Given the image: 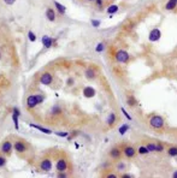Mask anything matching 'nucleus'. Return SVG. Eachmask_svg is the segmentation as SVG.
<instances>
[{
    "instance_id": "obj_14",
    "label": "nucleus",
    "mask_w": 177,
    "mask_h": 178,
    "mask_svg": "<svg viewBox=\"0 0 177 178\" xmlns=\"http://www.w3.org/2000/svg\"><path fill=\"white\" fill-rule=\"evenodd\" d=\"M164 7L166 11H173L177 7V0H168V3L165 4Z\"/></svg>"
},
{
    "instance_id": "obj_17",
    "label": "nucleus",
    "mask_w": 177,
    "mask_h": 178,
    "mask_svg": "<svg viewBox=\"0 0 177 178\" xmlns=\"http://www.w3.org/2000/svg\"><path fill=\"white\" fill-rule=\"evenodd\" d=\"M42 45L45 46V48H49V47H52V45H53V40H52V38L47 36V35L42 36Z\"/></svg>"
},
{
    "instance_id": "obj_41",
    "label": "nucleus",
    "mask_w": 177,
    "mask_h": 178,
    "mask_svg": "<svg viewBox=\"0 0 177 178\" xmlns=\"http://www.w3.org/2000/svg\"><path fill=\"white\" fill-rule=\"evenodd\" d=\"M172 177H173V178H177V170H176V171L173 172V174H172Z\"/></svg>"
},
{
    "instance_id": "obj_11",
    "label": "nucleus",
    "mask_w": 177,
    "mask_h": 178,
    "mask_svg": "<svg viewBox=\"0 0 177 178\" xmlns=\"http://www.w3.org/2000/svg\"><path fill=\"white\" fill-rule=\"evenodd\" d=\"M11 151H12V143L10 141H4L1 143V152L9 154V153H11Z\"/></svg>"
},
{
    "instance_id": "obj_28",
    "label": "nucleus",
    "mask_w": 177,
    "mask_h": 178,
    "mask_svg": "<svg viewBox=\"0 0 177 178\" xmlns=\"http://www.w3.org/2000/svg\"><path fill=\"white\" fill-rule=\"evenodd\" d=\"M28 39L31 41V42H34V41H36V35H35L33 31H29L28 33Z\"/></svg>"
},
{
    "instance_id": "obj_33",
    "label": "nucleus",
    "mask_w": 177,
    "mask_h": 178,
    "mask_svg": "<svg viewBox=\"0 0 177 178\" xmlns=\"http://www.w3.org/2000/svg\"><path fill=\"white\" fill-rule=\"evenodd\" d=\"M6 164V159L4 156H0V167H3Z\"/></svg>"
},
{
    "instance_id": "obj_39",
    "label": "nucleus",
    "mask_w": 177,
    "mask_h": 178,
    "mask_svg": "<svg viewBox=\"0 0 177 178\" xmlns=\"http://www.w3.org/2000/svg\"><path fill=\"white\" fill-rule=\"evenodd\" d=\"M130 177H131V176H130V174H127V173L122 176V178H130Z\"/></svg>"
},
{
    "instance_id": "obj_7",
    "label": "nucleus",
    "mask_w": 177,
    "mask_h": 178,
    "mask_svg": "<svg viewBox=\"0 0 177 178\" xmlns=\"http://www.w3.org/2000/svg\"><path fill=\"white\" fill-rule=\"evenodd\" d=\"M52 166H53V165H52V160L48 159V158L42 159L41 163H40V169H41L42 171H46V172L51 171V170H52Z\"/></svg>"
},
{
    "instance_id": "obj_8",
    "label": "nucleus",
    "mask_w": 177,
    "mask_h": 178,
    "mask_svg": "<svg viewBox=\"0 0 177 178\" xmlns=\"http://www.w3.org/2000/svg\"><path fill=\"white\" fill-rule=\"evenodd\" d=\"M52 81H53V76H52V74H49V72H45V74H42L41 77H40V82H41L42 84H45V85L51 84Z\"/></svg>"
},
{
    "instance_id": "obj_25",
    "label": "nucleus",
    "mask_w": 177,
    "mask_h": 178,
    "mask_svg": "<svg viewBox=\"0 0 177 178\" xmlns=\"http://www.w3.org/2000/svg\"><path fill=\"white\" fill-rule=\"evenodd\" d=\"M137 153L141 154V155H145V154H147V153H149V152H148V149L146 148V146H140L139 149H137Z\"/></svg>"
},
{
    "instance_id": "obj_5",
    "label": "nucleus",
    "mask_w": 177,
    "mask_h": 178,
    "mask_svg": "<svg viewBox=\"0 0 177 178\" xmlns=\"http://www.w3.org/2000/svg\"><path fill=\"white\" fill-rule=\"evenodd\" d=\"M122 151H123V155H124L125 158H128V159L135 158V155H136V153H137V151H136L133 146H129V145L124 146V147L122 148Z\"/></svg>"
},
{
    "instance_id": "obj_3",
    "label": "nucleus",
    "mask_w": 177,
    "mask_h": 178,
    "mask_svg": "<svg viewBox=\"0 0 177 178\" xmlns=\"http://www.w3.org/2000/svg\"><path fill=\"white\" fill-rule=\"evenodd\" d=\"M42 101H44V96L40 94L39 95H30L27 99V106L29 109H34V107H36L39 103H41Z\"/></svg>"
},
{
    "instance_id": "obj_37",
    "label": "nucleus",
    "mask_w": 177,
    "mask_h": 178,
    "mask_svg": "<svg viewBox=\"0 0 177 178\" xmlns=\"http://www.w3.org/2000/svg\"><path fill=\"white\" fill-rule=\"evenodd\" d=\"M4 1H5L7 5H12V4L16 1V0H4Z\"/></svg>"
},
{
    "instance_id": "obj_30",
    "label": "nucleus",
    "mask_w": 177,
    "mask_h": 178,
    "mask_svg": "<svg viewBox=\"0 0 177 178\" xmlns=\"http://www.w3.org/2000/svg\"><path fill=\"white\" fill-rule=\"evenodd\" d=\"M164 151V146L162 143H155V152H163Z\"/></svg>"
},
{
    "instance_id": "obj_19",
    "label": "nucleus",
    "mask_w": 177,
    "mask_h": 178,
    "mask_svg": "<svg viewBox=\"0 0 177 178\" xmlns=\"http://www.w3.org/2000/svg\"><path fill=\"white\" fill-rule=\"evenodd\" d=\"M118 11H119V6H118V5H115V4L110 5V6L107 7V10H106V12H107L109 14H115V13H117Z\"/></svg>"
},
{
    "instance_id": "obj_31",
    "label": "nucleus",
    "mask_w": 177,
    "mask_h": 178,
    "mask_svg": "<svg viewBox=\"0 0 177 178\" xmlns=\"http://www.w3.org/2000/svg\"><path fill=\"white\" fill-rule=\"evenodd\" d=\"M120 111H122V113H123V114H124V117H125L127 119H129V120H131V117H130V114H129V113H128V112L125 111V109H124V107H122V109H120Z\"/></svg>"
},
{
    "instance_id": "obj_34",
    "label": "nucleus",
    "mask_w": 177,
    "mask_h": 178,
    "mask_svg": "<svg viewBox=\"0 0 177 178\" xmlns=\"http://www.w3.org/2000/svg\"><path fill=\"white\" fill-rule=\"evenodd\" d=\"M56 135L57 136H62V137H66V136H69V132H62V131H59V132H56Z\"/></svg>"
},
{
    "instance_id": "obj_1",
    "label": "nucleus",
    "mask_w": 177,
    "mask_h": 178,
    "mask_svg": "<svg viewBox=\"0 0 177 178\" xmlns=\"http://www.w3.org/2000/svg\"><path fill=\"white\" fill-rule=\"evenodd\" d=\"M148 123H149V127L153 128V129H155V130H162V129L164 128V124H165L163 117H162V116H158V114L152 116V117L149 118V122H148Z\"/></svg>"
},
{
    "instance_id": "obj_22",
    "label": "nucleus",
    "mask_w": 177,
    "mask_h": 178,
    "mask_svg": "<svg viewBox=\"0 0 177 178\" xmlns=\"http://www.w3.org/2000/svg\"><path fill=\"white\" fill-rule=\"evenodd\" d=\"M168 154L170 156H177V146H171L168 148Z\"/></svg>"
},
{
    "instance_id": "obj_6",
    "label": "nucleus",
    "mask_w": 177,
    "mask_h": 178,
    "mask_svg": "<svg viewBox=\"0 0 177 178\" xmlns=\"http://www.w3.org/2000/svg\"><path fill=\"white\" fill-rule=\"evenodd\" d=\"M109 154H110V158L112 160H119L122 158V155H123V151L119 147H113V148H111Z\"/></svg>"
},
{
    "instance_id": "obj_29",
    "label": "nucleus",
    "mask_w": 177,
    "mask_h": 178,
    "mask_svg": "<svg viewBox=\"0 0 177 178\" xmlns=\"http://www.w3.org/2000/svg\"><path fill=\"white\" fill-rule=\"evenodd\" d=\"M104 49H105V43H102V42L98 43L96 47H95V51H96V52H102Z\"/></svg>"
},
{
    "instance_id": "obj_20",
    "label": "nucleus",
    "mask_w": 177,
    "mask_h": 178,
    "mask_svg": "<svg viewBox=\"0 0 177 178\" xmlns=\"http://www.w3.org/2000/svg\"><path fill=\"white\" fill-rule=\"evenodd\" d=\"M54 6H56V9L58 10V12H59L60 14H65V12H66V7H65L63 4L58 3V1H54Z\"/></svg>"
},
{
    "instance_id": "obj_40",
    "label": "nucleus",
    "mask_w": 177,
    "mask_h": 178,
    "mask_svg": "<svg viewBox=\"0 0 177 178\" xmlns=\"http://www.w3.org/2000/svg\"><path fill=\"white\" fill-rule=\"evenodd\" d=\"M58 177H66V174H65V173H63V172H59Z\"/></svg>"
},
{
    "instance_id": "obj_4",
    "label": "nucleus",
    "mask_w": 177,
    "mask_h": 178,
    "mask_svg": "<svg viewBox=\"0 0 177 178\" xmlns=\"http://www.w3.org/2000/svg\"><path fill=\"white\" fill-rule=\"evenodd\" d=\"M160 38H162V31L158 28H153L148 34V40L151 42H157V41L160 40Z\"/></svg>"
},
{
    "instance_id": "obj_42",
    "label": "nucleus",
    "mask_w": 177,
    "mask_h": 178,
    "mask_svg": "<svg viewBox=\"0 0 177 178\" xmlns=\"http://www.w3.org/2000/svg\"><path fill=\"white\" fill-rule=\"evenodd\" d=\"M86 1H94V0H86Z\"/></svg>"
},
{
    "instance_id": "obj_12",
    "label": "nucleus",
    "mask_w": 177,
    "mask_h": 178,
    "mask_svg": "<svg viewBox=\"0 0 177 178\" xmlns=\"http://www.w3.org/2000/svg\"><path fill=\"white\" fill-rule=\"evenodd\" d=\"M20 110L17 109V107H15L13 109V111H12V119H13V123H15V127H16V129H18V117H20Z\"/></svg>"
},
{
    "instance_id": "obj_35",
    "label": "nucleus",
    "mask_w": 177,
    "mask_h": 178,
    "mask_svg": "<svg viewBox=\"0 0 177 178\" xmlns=\"http://www.w3.org/2000/svg\"><path fill=\"white\" fill-rule=\"evenodd\" d=\"M117 167H118V170H119V171H124V169H125V165L123 164V163H119Z\"/></svg>"
},
{
    "instance_id": "obj_38",
    "label": "nucleus",
    "mask_w": 177,
    "mask_h": 178,
    "mask_svg": "<svg viewBox=\"0 0 177 178\" xmlns=\"http://www.w3.org/2000/svg\"><path fill=\"white\" fill-rule=\"evenodd\" d=\"M73 83H74V80H73V78H69V81H67V85H73Z\"/></svg>"
},
{
    "instance_id": "obj_9",
    "label": "nucleus",
    "mask_w": 177,
    "mask_h": 178,
    "mask_svg": "<svg viewBox=\"0 0 177 178\" xmlns=\"http://www.w3.org/2000/svg\"><path fill=\"white\" fill-rule=\"evenodd\" d=\"M56 167H57V170H58L59 172H64V171L67 169V161H66V159H64V158L58 159Z\"/></svg>"
},
{
    "instance_id": "obj_32",
    "label": "nucleus",
    "mask_w": 177,
    "mask_h": 178,
    "mask_svg": "<svg viewBox=\"0 0 177 178\" xmlns=\"http://www.w3.org/2000/svg\"><path fill=\"white\" fill-rule=\"evenodd\" d=\"M91 23H92V25H93L94 28H98V27H100V24H101V22L98 21V20H92Z\"/></svg>"
},
{
    "instance_id": "obj_26",
    "label": "nucleus",
    "mask_w": 177,
    "mask_h": 178,
    "mask_svg": "<svg viewBox=\"0 0 177 178\" xmlns=\"http://www.w3.org/2000/svg\"><path fill=\"white\" fill-rule=\"evenodd\" d=\"M146 148L148 149V152H155V143H153V142H148V143L146 145Z\"/></svg>"
},
{
    "instance_id": "obj_36",
    "label": "nucleus",
    "mask_w": 177,
    "mask_h": 178,
    "mask_svg": "<svg viewBox=\"0 0 177 178\" xmlns=\"http://www.w3.org/2000/svg\"><path fill=\"white\" fill-rule=\"evenodd\" d=\"M106 177H107V178H117V174H115V173H107V174H106Z\"/></svg>"
},
{
    "instance_id": "obj_15",
    "label": "nucleus",
    "mask_w": 177,
    "mask_h": 178,
    "mask_svg": "<svg viewBox=\"0 0 177 178\" xmlns=\"http://www.w3.org/2000/svg\"><path fill=\"white\" fill-rule=\"evenodd\" d=\"M116 120H117L116 113H115V112H111V113L109 114V117H107V120H106V123H107V125H109L110 128H112V127L115 125V123H116Z\"/></svg>"
},
{
    "instance_id": "obj_16",
    "label": "nucleus",
    "mask_w": 177,
    "mask_h": 178,
    "mask_svg": "<svg viewBox=\"0 0 177 178\" xmlns=\"http://www.w3.org/2000/svg\"><path fill=\"white\" fill-rule=\"evenodd\" d=\"M46 17L49 22H54L56 21V12L53 9H47L46 10Z\"/></svg>"
},
{
    "instance_id": "obj_2",
    "label": "nucleus",
    "mask_w": 177,
    "mask_h": 178,
    "mask_svg": "<svg viewBox=\"0 0 177 178\" xmlns=\"http://www.w3.org/2000/svg\"><path fill=\"white\" fill-rule=\"evenodd\" d=\"M115 59L117 63H120V64H125L129 62L130 59V56H129V53L124 49H119L116 52V54H115Z\"/></svg>"
},
{
    "instance_id": "obj_13",
    "label": "nucleus",
    "mask_w": 177,
    "mask_h": 178,
    "mask_svg": "<svg viewBox=\"0 0 177 178\" xmlns=\"http://www.w3.org/2000/svg\"><path fill=\"white\" fill-rule=\"evenodd\" d=\"M83 95L86 98H93L95 95V89L92 88V87H86L83 89Z\"/></svg>"
},
{
    "instance_id": "obj_18",
    "label": "nucleus",
    "mask_w": 177,
    "mask_h": 178,
    "mask_svg": "<svg viewBox=\"0 0 177 178\" xmlns=\"http://www.w3.org/2000/svg\"><path fill=\"white\" fill-rule=\"evenodd\" d=\"M86 77L88 80H94L95 78V71H94L93 67H88L86 70Z\"/></svg>"
},
{
    "instance_id": "obj_23",
    "label": "nucleus",
    "mask_w": 177,
    "mask_h": 178,
    "mask_svg": "<svg viewBox=\"0 0 177 178\" xmlns=\"http://www.w3.org/2000/svg\"><path fill=\"white\" fill-rule=\"evenodd\" d=\"M127 102H128L129 106H136V105H137V100H136L133 95H129V96L127 98Z\"/></svg>"
},
{
    "instance_id": "obj_24",
    "label": "nucleus",
    "mask_w": 177,
    "mask_h": 178,
    "mask_svg": "<svg viewBox=\"0 0 177 178\" xmlns=\"http://www.w3.org/2000/svg\"><path fill=\"white\" fill-rule=\"evenodd\" d=\"M129 129H130L129 124H123L122 127H119V130H118V131H119V134H120V135H124V134H125Z\"/></svg>"
},
{
    "instance_id": "obj_43",
    "label": "nucleus",
    "mask_w": 177,
    "mask_h": 178,
    "mask_svg": "<svg viewBox=\"0 0 177 178\" xmlns=\"http://www.w3.org/2000/svg\"><path fill=\"white\" fill-rule=\"evenodd\" d=\"M0 59H1V54H0Z\"/></svg>"
},
{
    "instance_id": "obj_21",
    "label": "nucleus",
    "mask_w": 177,
    "mask_h": 178,
    "mask_svg": "<svg viewBox=\"0 0 177 178\" xmlns=\"http://www.w3.org/2000/svg\"><path fill=\"white\" fill-rule=\"evenodd\" d=\"M30 127H31V128H35V129H38L39 131H42L44 134H47V135L52 134V131H51L49 129H46V128H42V127H39V125H35V124H30Z\"/></svg>"
},
{
    "instance_id": "obj_27",
    "label": "nucleus",
    "mask_w": 177,
    "mask_h": 178,
    "mask_svg": "<svg viewBox=\"0 0 177 178\" xmlns=\"http://www.w3.org/2000/svg\"><path fill=\"white\" fill-rule=\"evenodd\" d=\"M94 3H95V6L99 10H102V7H104V0H94Z\"/></svg>"
},
{
    "instance_id": "obj_10",
    "label": "nucleus",
    "mask_w": 177,
    "mask_h": 178,
    "mask_svg": "<svg viewBox=\"0 0 177 178\" xmlns=\"http://www.w3.org/2000/svg\"><path fill=\"white\" fill-rule=\"evenodd\" d=\"M15 149L18 152V153H24L27 151V146L23 141H16V143H15Z\"/></svg>"
}]
</instances>
